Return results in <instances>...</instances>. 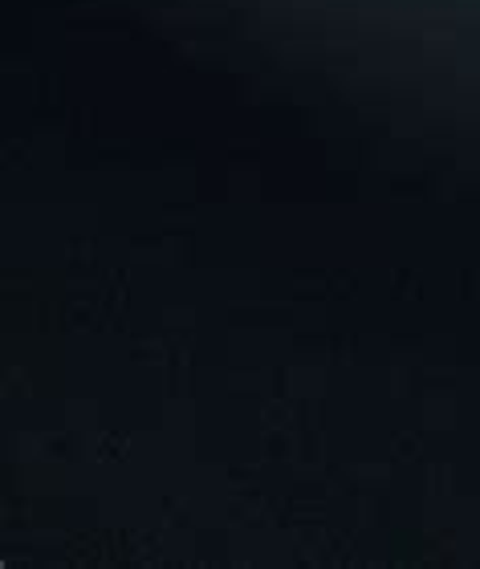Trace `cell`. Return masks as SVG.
Listing matches in <instances>:
<instances>
[]
</instances>
